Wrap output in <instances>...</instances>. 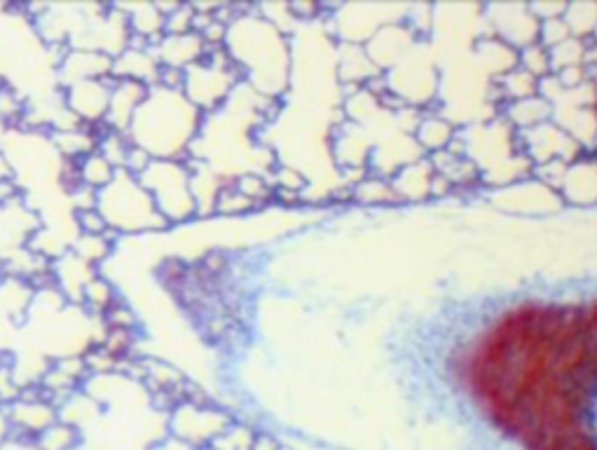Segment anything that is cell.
I'll use <instances>...</instances> for the list:
<instances>
[{
    "mask_svg": "<svg viewBox=\"0 0 597 450\" xmlns=\"http://www.w3.org/2000/svg\"><path fill=\"white\" fill-rule=\"evenodd\" d=\"M228 54L258 97L277 99L284 94L291 71V50L277 26L265 17H239L228 26Z\"/></svg>",
    "mask_w": 597,
    "mask_h": 450,
    "instance_id": "cell-1",
    "label": "cell"
},
{
    "mask_svg": "<svg viewBox=\"0 0 597 450\" xmlns=\"http://www.w3.org/2000/svg\"><path fill=\"white\" fill-rule=\"evenodd\" d=\"M96 209L118 233H139V230H162L169 221L155 207L153 197L132 174L118 169L115 179L106 188L99 190V204Z\"/></svg>",
    "mask_w": 597,
    "mask_h": 450,
    "instance_id": "cell-2",
    "label": "cell"
},
{
    "mask_svg": "<svg viewBox=\"0 0 597 450\" xmlns=\"http://www.w3.org/2000/svg\"><path fill=\"white\" fill-rule=\"evenodd\" d=\"M143 188L153 197L155 207L167 221H185L197 214L195 197L190 188V169L176 165L174 160H153L139 179Z\"/></svg>",
    "mask_w": 597,
    "mask_h": 450,
    "instance_id": "cell-3",
    "label": "cell"
},
{
    "mask_svg": "<svg viewBox=\"0 0 597 450\" xmlns=\"http://www.w3.org/2000/svg\"><path fill=\"white\" fill-rule=\"evenodd\" d=\"M520 150L532 169L548 162H574L579 155H583V148L569 136L565 129L555 125L553 120L537 125L525 132H518Z\"/></svg>",
    "mask_w": 597,
    "mask_h": 450,
    "instance_id": "cell-4",
    "label": "cell"
},
{
    "mask_svg": "<svg viewBox=\"0 0 597 450\" xmlns=\"http://www.w3.org/2000/svg\"><path fill=\"white\" fill-rule=\"evenodd\" d=\"M492 17L487 19L492 26V36L499 38L513 50H525L539 43V22L534 19L530 8H516V5H497L490 8Z\"/></svg>",
    "mask_w": 597,
    "mask_h": 450,
    "instance_id": "cell-5",
    "label": "cell"
},
{
    "mask_svg": "<svg viewBox=\"0 0 597 450\" xmlns=\"http://www.w3.org/2000/svg\"><path fill=\"white\" fill-rule=\"evenodd\" d=\"M115 75L101 80H82V83L68 85L66 90V108L80 122H104L108 113V99L115 85Z\"/></svg>",
    "mask_w": 597,
    "mask_h": 450,
    "instance_id": "cell-6",
    "label": "cell"
},
{
    "mask_svg": "<svg viewBox=\"0 0 597 450\" xmlns=\"http://www.w3.org/2000/svg\"><path fill=\"white\" fill-rule=\"evenodd\" d=\"M150 85L139 83V80H115L111 99H108V113H106V125L115 129V132H127L129 125H132V118L139 111L143 101L148 99Z\"/></svg>",
    "mask_w": 597,
    "mask_h": 450,
    "instance_id": "cell-7",
    "label": "cell"
},
{
    "mask_svg": "<svg viewBox=\"0 0 597 450\" xmlns=\"http://www.w3.org/2000/svg\"><path fill=\"white\" fill-rule=\"evenodd\" d=\"M558 193L565 202L574 204H593L597 202V160L579 155L574 162H569L562 176Z\"/></svg>",
    "mask_w": 597,
    "mask_h": 450,
    "instance_id": "cell-8",
    "label": "cell"
},
{
    "mask_svg": "<svg viewBox=\"0 0 597 450\" xmlns=\"http://www.w3.org/2000/svg\"><path fill=\"white\" fill-rule=\"evenodd\" d=\"M434 167H431L429 160H415L410 165L401 167L398 172L391 176V188L401 200H424V197L431 195V186H434Z\"/></svg>",
    "mask_w": 597,
    "mask_h": 450,
    "instance_id": "cell-9",
    "label": "cell"
},
{
    "mask_svg": "<svg viewBox=\"0 0 597 450\" xmlns=\"http://www.w3.org/2000/svg\"><path fill=\"white\" fill-rule=\"evenodd\" d=\"M413 139L422 153L436 155L455 143L457 132L443 115H420V120L413 127Z\"/></svg>",
    "mask_w": 597,
    "mask_h": 450,
    "instance_id": "cell-10",
    "label": "cell"
},
{
    "mask_svg": "<svg viewBox=\"0 0 597 450\" xmlns=\"http://www.w3.org/2000/svg\"><path fill=\"white\" fill-rule=\"evenodd\" d=\"M553 106L537 94V97L513 101V104L504 106V120L506 125L516 132H525V129H532L537 125H544V122L551 120Z\"/></svg>",
    "mask_w": 597,
    "mask_h": 450,
    "instance_id": "cell-11",
    "label": "cell"
},
{
    "mask_svg": "<svg viewBox=\"0 0 597 450\" xmlns=\"http://www.w3.org/2000/svg\"><path fill=\"white\" fill-rule=\"evenodd\" d=\"M10 420L19 427V432L24 434H40L45 432L47 427L54 425L57 420V413H54V404H47V401H12L10 408Z\"/></svg>",
    "mask_w": 597,
    "mask_h": 450,
    "instance_id": "cell-12",
    "label": "cell"
},
{
    "mask_svg": "<svg viewBox=\"0 0 597 450\" xmlns=\"http://www.w3.org/2000/svg\"><path fill=\"white\" fill-rule=\"evenodd\" d=\"M494 87H497V94L506 101V104L537 97L539 94V80L527 71H523L520 66L511 68V71L504 73L502 78L494 80Z\"/></svg>",
    "mask_w": 597,
    "mask_h": 450,
    "instance_id": "cell-13",
    "label": "cell"
},
{
    "mask_svg": "<svg viewBox=\"0 0 597 450\" xmlns=\"http://www.w3.org/2000/svg\"><path fill=\"white\" fill-rule=\"evenodd\" d=\"M80 174H82V183H85V186L101 190L115 179L118 169H115L111 162H108L104 155L99 153V150H94V153H89L87 158L80 160Z\"/></svg>",
    "mask_w": 597,
    "mask_h": 450,
    "instance_id": "cell-14",
    "label": "cell"
},
{
    "mask_svg": "<svg viewBox=\"0 0 597 450\" xmlns=\"http://www.w3.org/2000/svg\"><path fill=\"white\" fill-rule=\"evenodd\" d=\"M354 200L366 204H384V202H398V197L391 188V181L384 176H363L354 186Z\"/></svg>",
    "mask_w": 597,
    "mask_h": 450,
    "instance_id": "cell-15",
    "label": "cell"
},
{
    "mask_svg": "<svg viewBox=\"0 0 597 450\" xmlns=\"http://www.w3.org/2000/svg\"><path fill=\"white\" fill-rule=\"evenodd\" d=\"M562 19L574 38L590 40L597 26V5H567Z\"/></svg>",
    "mask_w": 597,
    "mask_h": 450,
    "instance_id": "cell-16",
    "label": "cell"
},
{
    "mask_svg": "<svg viewBox=\"0 0 597 450\" xmlns=\"http://www.w3.org/2000/svg\"><path fill=\"white\" fill-rule=\"evenodd\" d=\"M115 298L118 296H115L113 282H108L106 277H99V275L89 279V282L85 284V289H82V303H85L89 310L101 312V315L111 308V305L115 303Z\"/></svg>",
    "mask_w": 597,
    "mask_h": 450,
    "instance_id": "cell-17",
    "label": "cell"
},
{
    "mask_svg": "<svg viewBox=\"0 0 597 450\" xmlns=\"http://www.w3.org/2000/svg\"><path fill=\"white\" fill-rule=\"evenodd\" d=\"M518 66L530 75H534L537 80H544V78H548V75H553L551 54H548V50L541 43H534L530 47H525V50H520Z\"/></svg>",
    "mask_w": 597,
    "mask_h": 450,
    "instance_id": "cell-18",
    "label": "cell"
},
{
    "mask_svg": "<svg viewBox=\"0 0 597 450\" xmlns=\"http://www.w3.org/2000/svg\"><path fill=\"white\" fill-rule=\"evenodd\" d=\"M38 450H71L78 441V429L73 425H59L54 422L52 427H47L45 432L36 436Z\"/></svg>",
    "mask_w": 597,
    "mask_h": 450,
    "instance_id": "cell-19",
    "label": "cell"
},
{
    "mask_svg": "<svg viewBox=\"0 0 597 450\" xmlns=\"http://www.w3.org/2000/svg\"><path fill=\"white\" fill-rule=\"evenodd\" d=\"M253 439H256V432H251L249 427L242 425H230L223 429L221 434L211 441V448L214 450H251Z\"/></svg>",
    "mask_w": 597,
    "mask_h": 450,
    "instance_id": "cell-20",
    "label": "cell"
},
{
    "mask_svg": "<svg viewBox=\"0 0 597 450\" xmlns=\"http://www.w3.org/2000/svg\"><path fill=\"white\" fill-rule=\"evenodd\" d=\"M574 38L572 31H569V26L565 24V19L558 17V19H548V22H541L539 24V43L546 47V50H551V47L565 43V40Z\"/></svg>",
    "mask_w": 597,
    "mask_h": 450,
    "instance_id": "cell-21",
    "label": "cell"
},
{
    "mask_svg": "<svg viewBox=\"0 0 597 450\" xmlns=\"http://www.w3.org/2000/svg\"><path fill=\"white\" fill-rule=\"evenodd\" d=\"M73 221L78 223L80 235H106L108 233V221L101 214L99 209H87V211H75Z\"/></svg>",
    "mask_w": 597,
    "mask_h": 450,
    "instance_id": "cell-22",
    "label": "cell"
},
{
    "mask_svg": "<svg viewBox=\"0 0 597 450\" xmlns=\"http://www.w3.org/2000/svg\"><path fill=\"white\" fill-rule=\"evenodd\" d=\"M108 329H136V315L122 298H115V303L104 312Z\"/></svg>",
    "mask_w": 597,
    "mask_h": 450,
    "instance_id": "cell-23",
    "label": "cell"
},
{
    "mask_svg": "<svg viewBox=\"0 0 597 450\" xmlns=\"http://www.w3.org/2000/svg\"><path fill=\"white\" fill-rule=\"evenodd\" d=\"M24 115H26L24 99L19 97L17 90H12V87L5 85L3 90H0V118L8 122H19Z\"/></svg>",
    "mask_w": 597,
    "mask_h": 450,
    "instance_id": "cell-24",
    "label": "cell"
},
{
    "mask_svg": "<svg viewBox=\"0 0 597 450\" xmlns=\"http://www.w3.org/2000/svg\"><path fill=\"white\" fill-rule=\"evenodd\" d=\"M281 443L270 434H256L251 450H279Z\"/></svg>",
    "mask_w": 597,
    "mask_h": 450,
    "instance_id": "cell-25",
    "label": "cell"
},
{
    "mask_svg": "<svg viewBox=\"0 0 597 450\" xmlns=\"http://www.w3.org/2000/svg\"><path fill=\"white\" fill-rule=\"evenodd\" d=\"M3 87H5V83H3V78H0V90H3Z\"/></svg>",
    "mask_w": 597,
    "mask_h": 450,
    "instance_id": "cell-26",
    "label": "cell"
},
{
    "mask_svg": "<svg viewBox=\"0 0 597 450\" xmlns=\"http://www.w3.org/2000/svg\"><path fill=\"white\" fill-rule=\"evenodd\" d=\"M279 450H291V448H286V446H279Z\"/></svg>",
    "mask_w": 597,
    "mask_h": 450,
    "instance_id": "cell-27",
    "label": "cell"
},
{
    "mask_svg": "<svg viewBox=\"0 0 597 450\" xmlns=\"http://www.w3.org/2000/svg\"><path fill=\"white\" fill-rule=\"evenodd\" d=\"M204 450H214V448H204Z\"/></svg>",
    "mask_w": 597,
    "mask_h": 450,
    "instance_id": "cell-28",
    "label": "cell"
}]
</instances>
